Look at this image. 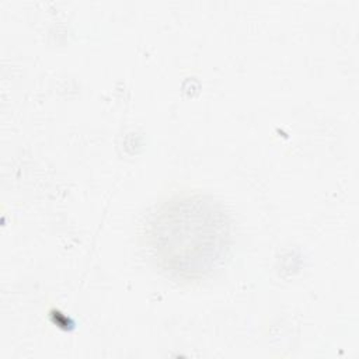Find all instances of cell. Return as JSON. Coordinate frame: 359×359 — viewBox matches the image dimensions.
Here are the masks:
<instances>
[{
	"instance_id": "6da1fadb",
	"label": "cell",
	"mask_w": 359,
	"mask_h": 359,
	"mask_svg": "<svg viewBox=\"0 0 359 359\" xmlns=\"http://www.w3.org/2000/svg\"><path fill=\"white\" fill-rule=\"evenodd\" d=\"M229 222L222 208L201 195L165 202L150 223L157 264L170 275L198 279L210 273L229 248Z\"/></svg>"
}]
</instances>
